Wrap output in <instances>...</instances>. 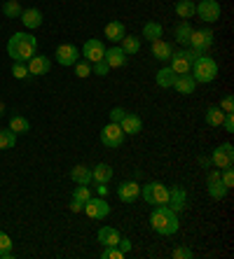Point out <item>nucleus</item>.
Instances as JSON below:
<instances>
[{
	"label": "nucleus",
	"mask_w": 234,
	"mask_h": 259,
	"mask_svg": "<svg viewBox=\"0 0 234 259\" xmlns=\"http://www.w3.org/2000/svg\"><path fill=\"white\" fill-rule=\"evenodd\" d=\"M12 238L5 234V231H0V257L3 259H12L14 252H12Z\"/></svg>",
	"instance_id": "nucleus-34"
},
{
	"label": "nucleus",
	"mask_w": 234,
	"mask_h": 259,
	"mask_svg": "<svg viewBox=\"0 0 234 259\" xmlns=\"http://www.w3.org/2000/svg\"><path fill=\"white\" fill-rule=\"evenodd\" d=\"M176 77H178V75H176L174 70H171V68L169 66H164V68H159V70H157V87H162V89H169V87H174V82H176Z\"/></svg>",
	"instance_id": "nucleus-26"
},
{
	"label": "nucleus",
	"mask_w": 234,
	"mask_h": 259,
	"mask_svg": "<svg viewBox=\"0 0 234 259\" xmlns=\"http://www.w3.org/2000/svg\"><path fill=\"white\" fill-rule=\"evenodd\" d=\"M117 247H120L124 254H129V252H131V241H129V238H122V236H120V241H117Z\"/></svg>",
	"instance_id": "nucleus-46"
},
{
	"label": "nucleus",
	"mask_w": 234,
	"mask_h": 259,
	"mask_svg": "<svg viewBox=\"0 0 234 259\" xmlns=\"http://www.w3.org/2000/svg\"><path fill=\"white\" fill-rule=\"evenodd\" d=\"M141 194L150 205H166L169 201V187H164L162 182H148L141 187Z\"/></svg>",
	"instance_id": "nucleus-4"
},
{
	"label": "nucleus",
	"mask_w": 234,
	"mask_h": 259,
	"mask_svg": "<svg viewBox=\"0 0 234 259\" xmlns=\"http://www.w3.org/2000/svg\"><path fill=\"white\" fill-rule=\"evenodd\" d=\"M218 108H220L222 112H234V98L232 96H225L220 101V105H218Z\"/></svg>",
	"instance_id": "nucleus-45"
},
{
	"label": "nucleus",
	"mask_w": 234,
	"mask_h": 259,
	"mask_svg": "<svg viewBox=\"0 0 234 259\" xmlns=\"http://www.w3.org/2000/svg\"><path fill=\"white\" fill-rule=\"evenodd\" d=\"M108 70H110V66L106 63V59L96 61V63H91V72H94V75H98V77H106V75H108Z\"/></svg>",
	"instance_id": "nucleus-40"
},
{
	"label": "nucleus",
	"mask_w": 234,
	"mask_h": 259,
	"mask_svg": "<svg viewBox=\"0 0 234 259\" xmlns=\"http://www.w3.org/2000/svg\"><path fill=\"white\" fill-rule=\"evenodd\" d=\"M91 199V187L89 185H78L73 189V201H80V203H87Z\"/></svg>",
	"instance_id": "nucleus-36"
},
{
	"label": "nucleus",
	"mask_w": 234,
	"mask_h": 259,
	"mask_svg": "<svg viewBox=\"0 0 234 259\" xmlns=\"http://www.w3.org/2000/svg\"><path fill=\"white\" fill-rule=\"evenodd\" d=\"M10 131H14L17 136H24V133L30 131V121L26 119V117H21V115L10 117Z\"/></svg>",
	"instance_id": "nucleus-30"
},
{
	"label": "nucleus",
	"mask_w": 234,
	"mask_h": 259,
	"mask_svg": "<svg viewBox=\"0 0 234 259\" xmlns=\"http://www.w3.org/2000/svg\"><path fill=\"white\" fill-rule=\"evenodd\" d=\"M194 14H199L202 21H206V24H216V21H220V3L218 0H199V3H194Z\"/></svg>",
	"instance_id": "nucleus-7"
},
{
	"label": "nucleus",
	"mask_w": 234,
	"mask_h": 259,
	"mask_svg": "<svg viewBox=\"0 0 234 259\" xmlns=\"http://www.w3.org/2000/svg\"><path fill=\"white\" fill-rule=\"evenodd\" d=\"M150 229L159 236H174L180 229L178 212H174L169 205H155L150 212Z\"/></svg>",
	"instance_id": "nucleus-2"
},
{
	"label": "nucleus",
	"mask_w": 234,
	"mask_h": 259,
	"mask_svg": "<svg viewBox=\"0 0 234 259\" xmlns=\"http://www.w3.org/2000/svg\"><path fill=\"white\" fill-rule=\"evenodd\" d=\"M36 54H38V40L30 35V33H14V35L7 40V56L12 61L28 63Z\"/></svg>",
	"instance_id": "nucleus-1"
},
{
	"label": "nucleus",
	"mask_w": 234,
	"mask_h": 259,
	"mask_svg": "<svg viewBox=\"0 0 234 259\" xmlns=\"http://www.w3.org/2000/svg\"><path fill=\"white\" fill-rule=\"evenodd\" d=\"M152 45V56H155L157 61H169L171 59V54H174V47H171V42H166V40H155Z\"/></svg>",
	"instance_id": "nucleus-23"
},
{
	"label": "nucleus",
	"mask_w": 234,
	"mask_h": 259,
	"mask_svg": "<svg viewBox=\"0 0 234 259\" xmlns=\"http://www.w3.org/2000/svg\"><path fill=\"white\" fill-rule=\"evenodd\" d=\"M222 119H225V112H222L218 105H211L204 112V121L209 126H222Z\"/></svg>",
	"instance_id": "nucleus-28"
},
{
	"label": "nucleus",
	"mask_w": 234,
	"mask_h": 259,
	"mask_svg": "<svg viewBox=\"0 0 234 259\" xmlns=\"http://www.w3.org/2000/svg\"><path fill=\"white\" fill-rule=\"evenodd\" d=\"M122 131H124V136H136V133L143 131V119L136 115V112H126L124 119L120 121Z\"/></svg>",
	"instance_id": "nucleus-17"
},
{
	"label": "nucleus",
	"mask_w": 234,
	"mask_h": 259,
	"mask_svg": "<svg viewBox=\"0 0 234 259\" xmlns=\"http://www.w3.org/2000/svg\"><path fill=\"white\" fill-rule=\"evenodd\" d=\"M124 115H126V110L117 105V108H113V110H110V121H115V124H120V121L124 119Z\"/></svg>",
	"instance_id": "nucleus-43"
},
{
	"label": "nucleus",
	"mask_w": 234,
	"mask_h": 259,
	"mask_svg": "<svg viewBox=\"0 0 234 259\" xmlns=\"http://www.w3.org/2000/svg\"><path fill=\"white\" fill-rule=\"evenodd\" d=\"M199 163H202V166H211V159L209 157H199Z\"/></svg>",
	"instance_id": "nucleus-49"
},
{
	"label": "nucleus",
	"mask_w": 234,
	"mask_h": 259,
	"mask_svg": "<svg viewBox=\"0 0 234 259\" xmlns=\"http://www.w3.org/2000/svg\"><path fill=\"white\" fill-rule=\"evenodd\" d=\"M103 259H124L126 254L122 252L117 245H110V247H103V252H101Z\"/></svg>",
	"instance_id": "nucleus-38"
},
{
	"label": "nucleus",
	"mask_w": 234,
	"mask_h": 259,
	"mask_svg": "<svg viewBox=\"0 0 234 259\" xmlns=\"http://www.w3.org/2000/svg\"><path fill=\"white\" fill-rule=\"evenodd\" d=\"M124 35H126V28L122 21H110V24L106 26V37H108L110 42H120Z\"/></svg>",
	"instance_id": "nucleus-27"
},
{
	"label": "nucleus",
	"mask_w": 234,
	"mask_h": 259,
	"mask_svg": "<svg viewBox=\"0 0 234 259\" xmlns=\"http://www.w3.org/2000/svg\"><path fill=\"white\" fill-rule=\"evenodd\" d=\"M82 212L89 217V220H106V217L110 215V205H108V201L103 199V196H98V199L91 196V199L84 203Z\"/></svg>",
	"instance_id": "nucleus-10"
},
{
	"label": "nucleus",
	"mask_w": 234,
	"mask_h": 259,
	"mask_svg": "<svg viewBox=\"0 0 234 259\" xmlns=\"http://www.w3.org/2000/svg\"><path fill=\"white\" fill-rule=\"evenodd\" d=\"M232 163H234V147L229 143L218 145L216 150H213V154H211V166L222 170V168H229Z\"/></svg>",
	"instance_id": "nucleus-8"
},
{
	"label": "nucleus",
	"mask_w": 234,
	"mask_h": 259,
	"mask_svg": "<svg viewBox=\"0 0 234 259\" xmlns=\"http://www.w3.org/2000/svg\"><path fill=\"white\" fill-rule=\"evenodd\" d=\"M222 128L227 133H234V112H225V119H222Z\"/></svg>",
	"instance_id": "nucleus-44"
},
{
	"label": "nucleus",
	"mask_w": 234,
	"mask_h": 259,
	"mask_svg": "<svg viewBox=\"0 0 234 259\" xmlns=\"http://www.w3.org/2000/svg\"><path fill=\"white\" fill-rule=\"evenodd\" d=\"M0 110H3V105H0ZM0 115H3V112H0Z\"/></svg>",
	"instance_id": "nucleus-50"
},
{
	"label": "nucleus",
	"mask_w": 234,
	"mask_h": 259,
	"mask_svg": "<svg viewBox=\"0 0 234 259\" xmlns=\"http://www.w3.org/2000/svg\"><path fill=\"white\" fill-rule=\"evenodd\" d=\"M194 59H197V56H194V52L192 49H180V52H174V54H171V70L176 72V75H187V72L192 70V63H194Z\"/></svg>",
	"instance_id": "nucleus-5"
},
{
	"label": "nucleus",
	"mask_w": 234,
	"mask_h": 259,
	"mask_svg": "<svg viewBox=\"0 0 234 259\" xmlns=\"http://www.w3.org/2000/svg\"><path fill=\"white\" fill-rule=\"evenodd\" d=\"M120 47L126 52V56L138 54V52H141V37H136V35H129V33H126V35L120 40Z\"/></svg>",
	"instance_id": "nucleus-29"
},
{
	"label": "nucleus",
	"mask_w": 234,
	"mask_h": 259,
	"mask_svg": "<svg viewBox=\"0 0 234 259\" xmlns=\"http://www.w3.org/2000/svg\"><path fill=\"white\" fill-rule=\"evenodd\" d=\"M21 24L26 26V28H40L42 26V12L40 10H36V7H28V10H24V12H21Z\"/></svg>",
	"instance_id": "nucleus-19"
},
{
	"label": "nucleus",
	"mask_w": 234,
	"mask_h": 259,
	"mask_svg": "<svg viewBox=\"0 0 234 259\" xmlns=\"http://www.w3.org/2000/svg\"><path fill=\"white\" fill-rule=\"evenodd\" d=\"M21 12H24V7L19 5V0H7L5 5H3V14L10 19H19Z\"/></svg>",
	"instance_id": "nucleus-35"
},
{
	"label": "nucleus",
	"mask_w": 234,
	"mask_h": 259,
	"mask_svg": "<svg viewBox=\"0 0 234 259\" xmlns=\"http://www.w3.org/2000/svg\"><path fill=\"white\" fill-rule=\"evenodd\" d=\"M194 87H197V82H194V77L187 72V75H178L174 82V89L178 91V94H183V96H190V94H194Z\"/></svg>",
	"instance_id": "nucleus-20"
},
{
	"label": "nucleus",
	"mask_w": 234,
	"mask_h": 259,
	"mask_svg": "<svg viewBox=\"0 0 234 259\" xmlns=\"http://www.w3.org/2000/svg\"><path fill=\"white\" fill-rule=\"evenodd\" d=\"M98 243H101L103 247H110V245H117V241H120V231L113 229V227H101L96 234Z\"/></svg>",
	"instance_id": "nucleus-22"
},
{
	"label": "nucleus",
	"mask_w": 234,
	"mask_h": 259,
	"mask_svg": "<svg viewBox=\"0 0 234 259\" xmlns=\"http://www.w3.org/2000/svg\"><path fill=\"white\" fill-rule=\"evenodd\" d=\"M71 180L75 182V185H91V168L78 163L75 168H71Z\"/></svg>",
	"instance_id": "nucleus-24"
},
{
	"label": "nucleus",
	"mask_w": 234,
	"mask_h": 259,
	"mask_svg": "<svg viewBox=\"0 0 234 259\" xmlns=\"http://www.w3.org/2000/svg\"><path fill=\"white\" fill-rule=\"evenodd\" d=\"M17 145V133L10 128H0V150H12Z\"/></svg>",
	"instance_id": "nucleus-33"
},
{
	"label": "nucleus",
	"mask_w": 234,
	"mask_h": 259,
	"mask_svg": "<svg viewBox=\"0 0 234 259\" xmlns=\"http://www.w3.org/2000/svg\"><path fill=\"white\" fill-rule=\"evenodd\" d=\"M213 45V30L211 28H199V30H192L190 35V47L192 49H199V52H209V47Z\"/></svg>",
	"instance_id": "nucleus-13"
},
{
	"label": "nucleus",
	"mask_w": 234,
	"mask_h": 259,
	"mask_svg": "<svg viewBox=\"0 0 234 259\" xmlns=\"http://www.w3.org/2000/svg\"><path fill=\"white\" fill-rule=\"evenodd\" d=\"M26 68H28V75H47L49 70H52V61L47 59V56H40V54H36L33 59L26 63Z\"/></svg>",
	"instance_id": "nucleus-16"
},
{
	"label": "nucleus",
	"mask_w": 234,
	"mask_h": 259,
	"mask_svg": "<svg viewBox=\"0 0 234 259\" xmlns=\"http://www.w3.org/2000/svg\"><path fill=\"white\" fill-rule=\"evenodd\" d=\"M110 180H113V166H108V163H96V166L91 168V182L108 185Z\"/></svg>",
	"instance_id": "nucleus-21"
},
{
	"label": "nucleus",
	"mask_w": 234,
	"mask_h": 259,
	"mask_svg": "<svg viewBox=\"0 0 234 259\" xmlns=\"http://www.w3.org/2000/svg\"><path fill=\"white\" fill-rule=\"evenodd\" d=\"M12 75H14V79L30 77V75H28V68H26V63H21V61H14V63H12Z\"/></svg>",
	"instance_id": "nucleus-37"
},
{
	"label": "nucleus",
	"mask_w": 234,
	"mask_h": 259,
	"mask_svg": "<svg viewBox=\"0 0 234 259\" xmlns=\"http://www.w3.org/2000/svg\"><path fill=\"white\" fill-rule=\"evenodd\" d=\"M141 196V185H136L133 180H124L117 187V199L122 201V203H133V201Z\"/></svg>",
	"instance_id": "nucleus-15"
},
{
	"label": "nucleus",
	"mask_w": 234,
	"mask_h": 259,
	"mask_svg": "<svg viewBox=\"0 0 234 259\" xmlns=\"http://www.w3.org/2000/svg\"><path fill=\"white\" fill-rule=\"evenodd\" d=\"M192 3H194V0H192Z\"/></svg>",
	"instance_id": "nucleus-51"
},
{
	"label": "nucleus",
	"mask_w": 234,
	"mask_h": 259,
	"mask_svg": "<svg viewBox=\"0 0 234 259\" xmlns=\"http://www.w3.org/2000/svg\"><path fill=\"white\" fill-rule=\"evenodd\" d=\"M94 185H96V192L101 194V196H103L106 192H108V185H103V182H94Z\"/></svg>",
	"instance_id": "nucleus-48"
},
{
	"label": "nucleus",
	"mask_w": 234,
	"mask_h": 259,
	"mask_svg": "<svg viewBox=\"0 0 234 259\" xmlns=\"http://www.w3.org/2000/svg\"><path fill=\"white\" fill-rule=\"evenodd\" d=\"M82 56H84V61L96 63V61H101L103 56H106V45H103L101 40H96V37H89L82 47Z\"/></svg>",
	"instance_id": "nucleus-12"
},
{
	"label": "nucleus",
	"mask_w": 234,
	"mask_h": 259,
	"mask_svg": "<svg viewBox=\"0 0 234 259\" xmlns=\"http://www.w3.org/2000/svg\"><path fill=\"white\" fill-rule=\"evenodd\" d=\"M192 77L194 82H202V84H209V82H213V79L218 77V63L216 59H211V56H199V59H194L192 63Z\"/></svg>",
	"instance_id": "nucleus-3"
},
{
	"label": "nucleus",
	"mask_w": 234,
	"mask_h": 259,
	"mask_svg": "<svg viewBox=\"0 0 234 259\" xmlns=\"http://www.w3.org/2000/svg\"><path fill=\"white\" fill-rule=\"evenodd\" d=\"M220 180H222V185L227 189H232L234 187V173H232V166L229 168H222L220 170Z\"/></svg>",
	"instance_id": "nucleus-41"
},
{
	"label": "nucleus",
	"mask_w": 234,
	"mask_h": 259,
	"mask_svg": "<svg viewBox=\"0 0 234 259\" xmlns=\"http://www.w3.org/2000/svg\"><path fill=\"white\" fill-rule=\"evenodd\" d=\"M166 205L174 212H183L187 208V192L180 187V185H176V187H169V201H166Z\"/></svg>",
	"instance_id": "nucleus-14"
},
{
	"label": "nucleus",
	"mask_w": 234,
	"mask_h": 259,
	"mask_svg": "<svg viewBox=\"0 0 234 259\" xmlns=\"http://www.w3.org/2000/svg\"><path fill=\"white\" fill-rule=\"evenodd\" d=\"M162 35H164L162 24H157V21H145V26H143V37H145V42H155V40H162Z\"/></svg>",
	"instance_id": "nucleus-25"
},
{
	"label": "nucleus",
	"mask_w": 234,
	"mask_h": 259,
	"mask_svg": "<svg viewBox=\"0 0 234 259\" xmlns=\"http://www.w3.org/2000/svg\"><path fill=\"white\" fill-rule=\"evenodd\" d=\"M101 143H103V147H108V150L122 147V143H124V131H122L120 124H115V121L106 124V126L101 128Z\"/></svg>",
	"instance_id": "nucleus-6"
},
{
	"label": "nucleus",
	"mask_w": 234,
	"mask_h": 259,
	"mask_svg": "<svg viewBox=\"0 0 234 259\" xmlns=\"http://www.w3.org/2000/svg\"><path fill=\"white\" fill-rule=\"evenodd\" d=\"M206 189H209V196H211L213 201H222L225 196H227L229 189L222 185L220 170H218V168H211V170H209V175H206Z\"/></svg>",
	"instance_id": "nucleus-9"
},
{
	"label": "nucleus",
	"mask_w": 234,
	"mask_h": 259,
	"mask_svg": "<svg viewBox=\"0 0 234 259\" xmlns=\"http://www.w3.org/2000/svg\"><path fill=\"white\" fill-rule=\"evenodd\" d=\"M73 68H75V75H78V77H89L91 75V63L89 61H78Z\"/></svg>",
	"instance_id": "nucleus-39"
},
{
	"label": "nucleus",
	"mask_w": 234,
	"mask_h": 259,
	"mask_svg": "<svg viewBox=\"0 0 234 259\" xmlns=\"http://www.w3.org/2000/svg\"><path fill=\"white\" fill-rule=\"evenodd\" d=\"M176 14H178L180 19L194 17V3L192 0H178V3H176Z\"/></svg>",
	"instance_id": "nucleus-32"
},
{
	"label": "nucleus",
	"mask_w": 234,
	"mask_h": 259,
	"mask_svg": "<svg viewBox=\"0 0 234 259\" xmlns=\"http://www.w3.org/2000/svg\"><path fill=\"white\" fill-rule=\"evenodd\" d=\"M171 257H174V259H192L194 252L190 250V247L180 245V247H176V250H174V254H171Z\"/></svg>",
	"instance_id": "nucleus-42"
},
{
	"label": "nucleus",
	"mask_w": 234,
	"mask_h": 259,
	"mask_svg": "<svg viewBox=\"0 0 234 259\" xmlns=\"http://www.w3.org/2000/svg\"><path fill=\"white\" fill-rule=\"evenodd\" d=\"M174 35H176V42L187 45V47H190V35H192V26L187 24V21H180V24L176 26Z\"/></svg>",
	"instance_id": "nucleus-31"
},
{
	"label": "nucleus",
	"mask_w": 234,
	"mask_h": 259,
	"mask_svg": "<svg viewBox=\"0 0 234 259\" xmlns=\"http://www.w3.org/2000/svg\"><path fill=\"white\" fill-rule=\"evenodd\" d=\"M82 208H84V203H80V201H71V210L73 212H82Z\"/></svg>",
	"instance_id": "nucleus-47"
},
{
	"label": "nucleus",
	"mask_w": 234,
	"mask_h": 259,
	"mask_svg": "<svg viewBox=\"0 0 234 259\" xmlns=\"http://www.w3.org/2000/svg\"><path fill=\"white\" fill-rule=\"evenodd\" d=\"M54 56H56V63H59V66L71 68V66H75V63H78L82 54H80V49L75 47V45L63 42V45H59V47H56Z\"/></svg>",
	"instance_id": "nucleus-11"
},
{
	"label": "nucleus",
	"mask_w": 234,
	"mask_h": 259,
	"mask_svg": "<svg viewBox=\"0 0 234 259\" xmlns=\"http://www.w3.org/2000/svg\"><path fill=\"white\" fill-rule=\"evenodd\" d=\"M103 59H106V63H108L110 68H122L129 56H126V52L122 47H110V49H106V56H103Z\"/></svg>",
	"instance_id": "nucleus-18"
}]
</instances>
